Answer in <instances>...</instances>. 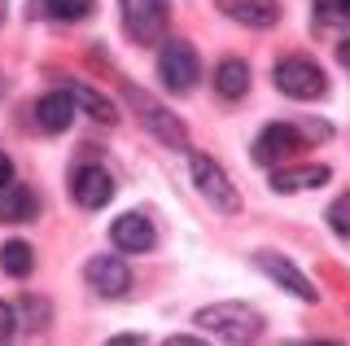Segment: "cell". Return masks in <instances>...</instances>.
I'll list each match as a JSON object with an SVG mask.
<instances>
[{
	"mask_svg": "<svg viewBox=\"0 0 350 346\" xmlns=\"http://www.w3.org/2000/svg\"><path fill=\"white\" fill-rule=\"evenodd\" d=\"M197 324H202V333L224 342H254L262 333V316L245 302H211L197 311Z\"/></svg>",
	"mask_w": 350,
	"mask_h": 346,
	"instance_id": "6da1fadb",
	"label": "cell"
},
{
	"mask_svg": "<svg viewBox=\"0 0 350 346\" xmlns=\"http://www.w3.org/2000/svg\"><path fill=\"white\" fill-rule=\"evenodd\" d=\"M123 96H127V105H131V114L140 118V127H149L153 136L162 140V145H171V149H189V127L175 118L167 105L158 101V96H149L145 88H136V83H123Z\"/></svg>",
	"mask_w": 350,
	"mask_h": 346,
	"instance_id": "7a4b0ae2",
	"label": "cell"
},
{
	"mask_svg": "<svg viewBox=\"0 0 350 346\" xmlns=\"http://www.w3.org/2000/svg\"><path fill=\"white\" fill-rule=\"evenodd\" d=\"M158 79L162 88L184 96L197 88V79H202V62H197V49L189 40H162V53H158Z\"/></svg>",
	"mask_w": 350,
	"mask_h": 346,
	"instance_id": "3957f363",
	"label": "cell"
},
{
	"mask_svg": "<svg viewBox=\"0 0 350 346\" xmlns=\"http://www.w3.org/2000/svg\"><path fill=\"white\" fill-rule=\"evenodd\" d=\"M189 171H193L197 193H202V198L211 202L215 211H224V215H237V211H241V193H237V185L228 180V171L219 167L215 158L193 154V158H189Z\"/></svg>",
	"mask_w": 350,
	"mask_h": 346,
	"instance_id": "277c9868",
	"label": "cell"
},
{
	"mask_svg": "<svg viewBox=\"0 0 350 346\" xmlns=\"http://www.w3.org/2000/svg\"><path fill=\"white\" fill-rule=\"evenodd\" d=\"M276 88L293 101H315V96L328 92V79L311 57H284L276 66Z\"/></svg>",
	"mask_w": 350,
	"mask_h": 346,
	"instance_id": "5b68a950",
	"label": "cell"
},
{
	"mask_svg": "<svg viewBox=\"0 0 350 346\" xmlns=\"http://www.w3.org/2000/svg\"><path fill=\"white\" fill-rule=\"evenodd\" d=\"M254 267H258V272H267L280 289H289L293 298H302V302H315V298H320V289H315L311 280H306L298 267H293L284 254H276V250H258L254 254Z\"/></svg>",
	"mask_w": 350,
	"mask_h": 346,
	"instance_id": "8992f818",
	"label": "cell"
},
{
	"mask_svg": "<svg viewBox=\"0 0 350 346\" xmlns=\"http://www.w3.org/2000/svg\"><path fill=\"white\" fill-rule=\"evenodd\" d=\"M302 140H306V132H298L293 123H271V127H262L258 140H254V162L258 167L284 162L293 149H302Z\"/></svg>",
	"mask_w": 350,
	"mask_h": 346,
	"instance_id": "52a82bcc",
	"label": "cell"
},
{
	"mask_svg": "<svg viewBox=\"0 0 350 346\" xmlns=\"http://www.w3.org/2000/svg\"><path fill=\"white\" fill-rule=\"evenodd\" d=\"M83 276H88V285H92L96 294H105V298H123L127 289H131V272H127V263H123V258H114V254H96V258H88Z\"/></svg>",
	"mask_w": 350,
	"mask_h": 346,
	"instance_id": "ba28073f",
	"label": "cell"
},
{
	"mask_svg": "<svg viewBox=\"0 0 350 346\" xmlns=\"http://www.w3.org/2000/svg\"><path fill=\"white\" fill-rule=\"evenodd\" d=\"M109 241H114L118 250H127V254H145V250H153L158 232H153L149 215H140V211H127V215H118V219L109 224Z\"/></svg>",
	"mask_w": 350,
	"mask_h": 346,
	"instance_id": "9c48e42d",
	"label": "cell"
},
{
	"mask_svg": "<svg viewBox=\"0 0 350 346\" xmlns=\"http://www.w3.org/2000/svg\"><path fill=\"white\" fill-rule=\"evenodd\" d=\"M127 27H131V36L140 40V44H158L162 36H167V18H171V9H167V0H140L136 9H127Z\"/></svg>",
	"mask_w": 350,
	"mask_h": 346,
	"instance_id": "30bf717a",
	"label": "cell"
},
{
	"mask_svg": "<svg viewBox=\"0 0 350 346\" xmlns=\"http://www.w3.org/2000/svg\"><path fill=\"white\" fill-rule=\"evenodd\" d=\"M219 9L232 23L254 27V31H267V27L280 23V0H219Z\"/></svg>",
	"mask_w": 350,
	"mask_h": 346,
	"instance_id": "8fae6325",
	"label": "cell"
},
{
	"mask_svg": "<svg viewBox=\"0 0 350 346\" xmlns=\"http://www.w3.org/2000/svg\"><path fill=\"white\" fill-rule=\"evenodd\" d=\"M75 202L88 211H101L109 198H114V180H109V171L105 167H79L75 171Z\"/></svg>",
	"mask_w": 350,
	"mask_h": 346,
	"instance_id": "7c38bea8",
	"label": "cell"
},
{
	"mask_svg": "<svg viewBox=\"0 0 350 346\" xmlns=\"http://www.w3.org/2000/svg\"><path fill=\"white\" fill-rule=\"evenodd\" d=\"M328 176H333V171H328L324 162H306V167H280L276 176H271V189H276V193H302V189L328 185Z\"/></svg>",
	"mask_w": 350,
	"mask_h": 346,
	"instance_id": "4fadbf2b",
	"label": "cell"
},
{
	"mask_svg": "<svg viewBox=\"0 0 350 346\" xmlns=\"http://www.w3.org/2000/svg\"><path fill=\"white\" fill-rule=\"evenodd\" d=\"M0 219L5 224H31L36 219V193L27 185H0Z\"/></svg>",
	"mask_w": 350,
	"mask_h": 346,
	"instance_id": "5bb4252c",
	"label": "cell"
},
{
	"mask_svg": "<svg viewBox=\"0 0 350 346\" xmlns=\"http://www.w3.org/2000/svg\"><path fill=\"white\" fill-rule=\"evenodd\" d=\"M70 118H75V96H70V92H49V96H40L36 123L44 127V132H66V127H70Z\"/></svg>",
	"mask_w": 350,
	"mask_h": 346,
	"instance_id": "9a60e30c",
	"label": "cell"
},
{
	"mask_svg": "<svg viewBox=\"0 0 350 346\" xmlns=\"http://www.w3.org/2000/svg\"><path fill=\"white\" fill-rule=\"evenodd\" d=\"M215 88H219V96H228V101L245 96V92H250V66H245L241 57L219 62V66H215Z\"/></svg>",
	"mask_w": 350,
	"mask_h": 346,
	"instance_id": "2e32d148",
	"label": "cell"
},
{
	"mask_svg": "<svg viewBox=\"0 0 350 346\" xmlns=\"http://www.w3.org/2000/svg\"><path fill=\"white\" fill-rule=\"evenodd\" d=\"M66 92H70V96H75V105H83V110L92 114L96 123H114V118H118V114H114V105H109L96 88H88V83H70Z\"/></svg>",
	"mask_w": 350,
	"mask_h": 346,
	"instance_id": "e0dca14e",
	"label": "cell"
},
{
	"mask_svg": "<svg viewBox=\"0 0 350 346\" xmlns=\"http://www.w3.org/2000/svg\"><path fill=\"white\" fill-rule=\"evenodd\" d=\"M31 263H36V254H31V245L27 241H5L0 245V267H5L9 276H27L31 272Z\"/></svg>",
	"mask_w": 350,
	"mask_h": 346,
	"instance_id": "ac0fdd59",
	"label": "cell"
},
{
	"mask_svg": "<svg viewBox=\"0 0 350 346\" xmlns=\"http://www.w3.org/2000/svg\"><path fill=\"white\" fill-rule=\"evenodd\" d=\"M92 9H96V0H49V14L57 23H83Z\"/></svg>",
	"mask_w": 350,
	"mask_h": 346,
	"instance_id": "d6986e66",
	"label": "cell"
},
{
	"mask_svg": "<svg viewBox=\"0 0 350 346\" xmlns=\"http://www.w3.org/2000/svg\"><path fill=\"white\" fill-rule=\"evenodd\" d=\"M324 219H328V228H333L337 237H350V193H342V198L328 207Z\"/></svg>",
	"mask_w": 350,
	"mask_h": 346,
	"instance_id": "ffe728a7",
	"label": "cell"
},
{
	"mask_svg": "<svg viewBox=\"0 0 350 346\" xmlns=\"http://www.w3.org/2000/svg\"><path fill=\"white\" fill-rule=\"evenodd\" d=\"M9 333H14V307H9V302H0V342H5Z\"/></svg>",
	"mask_w": 350,
	"mask_h": 346,
	"instance_id": "44dd1931",
	"label": "cell"
},
{
	"mask_svg": "<svg viewBox=\"0 0 350 346\" xmlns=\"http://www.w3.org/2000/svg\"><path fill=\"white\" fill-rule=\"evenodd\" d=\"M9 180H14V162H9V154L0 149V185H9Z\"/></svg>",
	"mask_w": 350,
	"mask_h": 346,
	"instance_id": "7402d4cb",
	"label": "cell"
},
{
	"mask_svg": "<svg viewBox=\"0 0 350 346\" xmlns=\"http://www.w3.org/2000/svg\"><path fill=\"white\" fill-rule=\"evenodd\" d=\"M342 62H346V66H350V44H342Z\"/></svg>",
	"mask_w": 350,
	"mask_h": 346,
	"instance_id": "603a6c76",
	"label": "cell"
},
{
	"mask_svg": "<svg viewBox=\"0 0 350 346\" xmlns=\"http://www.w3.org/2000/svg\"><path fill=\"white\" fill-rule=\"evenodd\" d=\"M337 5H342V9H346V14H350V0H337Z\"/></svg>",
	"mask_w": 350,
	"mask_h": 346,
	"instance_id": "cb8c5ba5",
	"label": "cell"
},
{
	"mask_svg": "<svg viewBox=\"0 0 350 346\" xmlns=\"http://www.w3.org/2000/svg\"><path fill=\"white\" fill-rule=\"evenodd\" d=\"M118 5H131V0H118Z\"/></svg>",
	"mask_w": 350,
	"mask_h": 346,
	"instance_id": "d4e9b609",
	"label": "cell"
}]
</instances>
